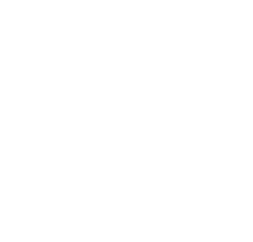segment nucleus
Instances as JSON below:
<instances>
[]
</instances>
